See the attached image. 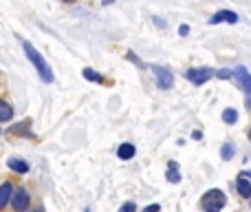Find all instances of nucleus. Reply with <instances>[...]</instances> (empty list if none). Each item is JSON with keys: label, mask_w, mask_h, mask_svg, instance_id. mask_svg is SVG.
I'll return each mask as SVG.
<instances>
[{"label": "nucleus", "mask_w": 251, "mask_h": 212, "mask_svg": "<svg viewBox=\"0 0 251 212\" xmlns=\"http://www.w3.org/2000/svg\"><path fill=\"white\" fill-rule=\"evenodd\" d=\"M24 47V53H26V57L31 60V64L35 66V71H38V75L42 78V82H46V84H51L53 82V71H51V66L44 62V57H42V53L38 51V49L33 47L31 42H24L22 44Z\"/></svg>", "instance_id": "f257e3e1"}, {"label": "nucleus", "mask_w": 251, "mask_h": 212, "mask_svg": "<svg viewBox=\"0 0 251 212\" xmlns=\"http://www.w3.org/2000/svg\"><path fill=\"white\" fill-rule=\"evenodd\" d=\"M225 203H227V197H225V192L218 188L207 190L201 199V208L205 212H220L225 208Z\"/></svg>", "instance_id": "f03ea898"}, {"label": "nucleus", "mask_w": 251, "mask_h": 212, "mask_svg": "<svg viewBox=\"0 0 251 212\" xmlns=\"http://www.w3.org/2000/svg\"><path fill=\"white\" fill-rule=\"evenodd\" d=\"M216 71L214 69H207V66H201V69H189L187 71V80L189 82H194L196 86H201V84H205L209 78H214Z\"/></svg>", "instance_id": "7ed1b4c3"}, {"label": "nucleus", "mask_w": 251, "mask_h": 212, "mask_svg": "<svg viewBox=\"0 0 251 212\" xmlns=\"http://www.w3.org/2000/svg\"><path fill=\"white\" fill-rule=\"evenodd\" d=\"M154 75H157V82H159V88H172L174 84V75L167 66H154Z\"/></svg>", "instance_id": "20e7f679"}, {"label": "nucleus", "mask_w": 251, "mask_h": 212, "mask_svg": "<svg viewBox=\"0 0 251 212\" xmlns=\"http://www.w3.org/2000/svg\"><path fill=\"white\" fill-rule=\"evenodd\" d=\"M11 203H13V210L16 212H24L29 208V192L24 188H18L11 197Z\"/></svg>", "instance_id": "39448f33"}, {"label": "nucleus", "mask_w": 251, "mask_h": 212, "mask_svg": "<svg viewBox=\"0 0 251 212\" xmlns=\"http://www.w3.org/2000/svg\"><path fill=\"white\" fill-rule=\"evenodd\" d=\"M218 22H229V25H236V22H238V13L223 9V11L214 13V16L209 18V25H218Z\"/></svg>", "instance_id": "423d86ee"}, {"label": "nucleus", "mask_w": 251, "mask_h": 212, "mask_svg": "<svg viewBox=\"0 0 251 212\" xmlns=\"http://www.w3.org/2000/svg\"><path fill=\"white\" fill-rule=\"evenodd\" d=\"M233 78H236V82H238V86L242 88L245 93H251V75L247 73V69H236L233 71Z\"/></svg>", "instance_id": "0eeeda50"}, {"label": "nucleus", "mask_w": 251, "mask_h": 212, "mask_svg": "<svg viewBox=\"0 0 251 212\" xmlns=\"http://www.w3.org/2000/svg\"><path fill=\"white\" fill-rule=\"evenodd\" d=\"M11 197H13V188H11V184H9V181H4L2 188H0V210L7 206V201Z\"/></svg>", "instance_id": "6e6552de"}, {"label": "nucleus", "mask_w": 251, "mask_h": 212, "mask_svg": "<svg viewBox=\"0 0 251 212\" xmlns=\"http://www.w3.org/2000/svg\"><path fill=\"white\" fill-rule=\"evenodd\" d=\"M117 155H119V159H132L137 155V148L132 144H121L117 148Z\"/></svg>", "instance_id": "1a4fd4ad"}, {"label": "nucleus", "mask_w": 251, "mask_h": 212, "mask_svg": "<svg viewBox=\"0 0 251 212\" xmlns=\"http://www.w3.org/2000/svg\"><path fill=\"white\" fill-rule=\"evenodd\" d=\"M167 181H170V184H179L181 181V172H179V166H176L174 161H170L167 163Z\"/></svg>", "instance_id": "9d476101"}, {"label": "nucleus", "mask_w": 251, "mask_h": 212, "mask_svg": "<svg viewBox=\"0 0 251 212\" xmlns=\"http://www.w3.org/2000/svg\"><path fill=\"white\" fill-rule=\"evenodd\" d=\"M236 188H238V192H240L242 197H251V184L245 179V175H240V177H238V181H236Z\"/></svg>", "instance_id": "9b49d317"}, {"label": "nucleus", "mask_w": 251, "mask_h": 212, "mask_svg": "<svg viewBox=\"0 0 251 212\" xmlns=\"http://www.w3.org/2000/svg\"><path fill=\"white\" fill-rule=\"evenodd\" d=\"M13 117V110L7 102H0V122H9Z\"/></svg>", "instance_id": "f8f14e48"}, {"label": "nucleus", "mask_w": 251, "mask_h": 212, "mask_svg": "<svg viewBox=\"0 0 251 212\" xmlns=\"http://www.w3.org/2000/svg\"><path fill=\"white\" fill-rule=\"evenodd\" d=\"M7 163H9V168L16 172H29V166H26L24 161H20V159H9Z\"/></svg>", "instance_id": "ddd939ff"}, {"label": "nucleus", "mask_w": 251, "mask_h": 212, "mask_svg": "<svg viewBox=\"0 0 251 212\" xmlns=\"http://www.w3.org/2000/svg\"><path fill=\"white\" fill-rule=\"evenodd\" d=\"M223 122H225V124H236V122H238V113H236L233 108L223 110Z\"/></svg>", "instance_id": "4468645a"}, {"label": "nucleus", "mask_w": 251, "mask_h": 212, "mask_svg": "<svg viewBox=\"0 0 251 212\" xmlns=\"http://www.w3.org/2000/svg\"><path fill=\"white\" fill-rule=\"evenodd\" d=\"M29 124H31V122H22V126L11 128V131H9V132H11V135H29V137H33L29 131H26V128H29Z\"/></svg>", "instance_id": "2eb2a0df"}, {"label": "nucleus", "mask_w": 251, "mask_h": 212, "mask_svg": "<svg viewBox=\"0 0 251 212\" xmlns=\"http://www.w3.org/2000/svg\"><path fill=\"white\" fill-rule=\"evenodd\" d=\"M84 78L91 80V82H106V80L101 78V75H97L92 69H84Z\"/></svg>", "instance_id": "dca6fc26"}, {"label": "nucleus", "mask_w": 251, "mask_h": 212, "mask_svg": "<svg viewBox=\"0 0 251 212\" xmlns=\"http://www.w3.org/2000/svg\"><path fill=\"white\" fill-rule=\"evenodd\" d=\"M233 153H236V148H233L231 144H225L223 148H220V157H223V159H231Z\"/></svg>", "instance_id": "f3484780"}, {"label": "nucleus", "mask_w": 251, "mask_h": 212, "mask_svg": "<svg viewBox=\"0 0 251 212\" xmlns=\"http://www.w3.org/2000/svg\"><path fill=\"white\" fill-rule=\"evenodd\" d=\"M216 75H218V78H223V80H227V78H231L233 73H231V71H229V69H220Z\"/></svg>", "instance_id": "a211bd4d"}, {"label": "nucleus", "mask_w": 251, "mask_h": 212, "mask_svg": "<svg viewBox=\"0 0 251 212\" xmlns=\"http://www.w3.org/2000/svg\"><path fill=\"white\" fill-rule=\"evenodd\" d=\"M135 210H137V206H135V203H132V201H128L126 206H123L119 212H135Z\"/></svg>", "instance_id": "6ab92c4d"}, {"label": "nucleus", "mask_w": 251, "mask_h": 212, "mask_svg": "<svg viewBox=\"0 0 251 212\" xmlns=\"http://www.w3.org/2000/svg\"><path fill=\"white\" fill-rule=\"evenodd\" d=\"M143 212H161V206H159V203H152V206H148Z\"/></svg>", "instance_id": "aec40b11"}, {"label": "nucleus", "mask_w": 251, "mask_h": 212, "mask_svg": "<svg viewBox=\"0 0 251 212\" xmlns=\"http://www.w3.org/2000/svg\"><path fill=\"white\" fill-rule=\"evenodd\" d=\"M179 33H181V35H187V33H189V26H187V25H181Z\"/></svg>", "instance_id": "412c9836"}, {"label": "nucleus", "mask_w": 251, "mask_h": 212, "mask_svg": "<svg viewBox=\"0 0 251 212\" xmlns=\"http://www.w3.org/2000/svg\"><path fill=\"white\" fill-rule=\"evenodd\" d=\"M110 2H114V0H104V4H110Z\"/></svg>", "instance_id": "4be33fe9"}, {"label": "nucleus", "mask_w": 251, "mask_h": 212, "mask_svg": "<svg viewBox=\"0 0 251 212\" xmlns=\"http://www.w3.org/2000/svg\"><path fill=\"white\" fill-rule=\"evenodd\" d=\"M247 106H249V108H251V97H249V100H247Z\"/></svg>", "instance_id": "5701e85b"}, {"label": "nucleus", "mask_w": 251, "mask_h": 212, "mask_svg": "<svg viewBox=\"0 0 251 212\" xmlns=\"http://www.w3.org/2000/svg\"><path fill=\"white\" fill-rule=\"evenodd\" d=\"M35 212H42V208H38V210H35Z\"/></svg>", "instance_id": "b1692460"}, {"label": "nucleus", "mask_w": 251, "mask_h": 212, "mask_svg": "<svg viewBox=\"0 0 251 212\" xmlns=\"http://www.w3.org/2000/svg\"><path fill=\"white\" fill-rule=\"evenodd\" d=\"M249 139H251V128H249Z\"/></svg>", "instance_id": "393cba45"}, {"label": "nucleus", "mask_w": 251, "mask_h": 212, "mask_svg": "<svg viewBox=\"0 0 251 212\" xmlns=\"http://www.w3.org/2000/svg\"><path fill=\"white\" fill-rule=\"evenodd\" d=\"M64 2H73V0H64Z\"/></svg>", "instance_id": "a878e982"}, {"label": "nucleus", "mask_w": 251, "mask_h": 212, "mask_svg": "<svg viewBox=\"0 0 251 212\" xmlns=\"http://www.w3.org/2000/svg\"><path fill=\"white\" fill-rule=\"evenodd\" d=\"M86 212H91V210H86Z\"/></svg>", "instance_id": "bb28decb"}]
</instances>
